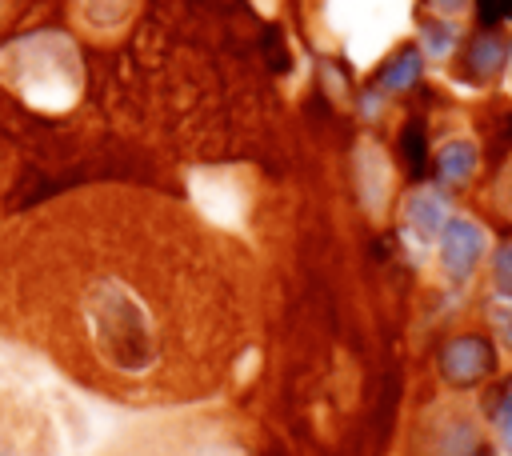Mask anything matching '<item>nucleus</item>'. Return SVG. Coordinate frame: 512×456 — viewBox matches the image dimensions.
Here are the masks:
<instances>
[{"label":"nucleus","mask_w":512,"mask_h":456,"mask_svg":"<svg viewBox=\"0 0 512 456\" xmlns=\"http://www.w3.org/2000/svg\"><path fill=\"white\" fill-rule=\"evenodd\" d=\"M0 80L44 112H60L80 96V52L64 32H32L0 52Z\"/></svg>","instance_id":"obj_1"},{"label":"nucleus","mask_w":512,"mask_h":456,"mask_svg":"<svg viewBox=\"0 0 512 456\" xmlns=\"http://www.w3.org/2000/svg\"><path fill=\"white\" fill-rule=\"evenodd\" d=\"M92 344L120 372H144L156 364V332L144 300L116 276H100L84 300Z\"/></svg>","instance_id":"obj_2"},{"label":"nucleus","mask_w":512,"mask_h":456,"mask_svg":"<svg viewBox=\"0 0 512 456\" xmlns=\"http://www.w3.org/2000/svg\"><path fill=\"white\" fill-rule=\"evenodd\" d=\"M192 200L208 220L228 224V228H236L244 220V208H248L240 180H232L228 172H196L192 176Z\"/></svg>","instance_id":"obj_3"},{"label":"nucleus","mask_w":512,"mask_h":456,"mask_svg":"<svg viewBox=\"0 0 512 456\" xmlns=\"http://www.w3.org/2000/svg\"><path fill=\"white\" fill-rule=\"evenodd\" d=\"M484 228L468 216H452L444 228H440V264L452 280H468V272L476 268V260L484 256Z\"/></svg>","instance_id":"obj_4"},{"label":"nucleus","mask_w":512,"mask_h":456,"mask_svg":"<svg viewBox=\"0 0 512 456\" xmlns=\"http://www.w3.org/2000/svg\"><path fill=\"white\" fill-rule=\"evenodd\" d=\"M404 208H408V212H404V216H408V228H412L420 240H432V236L448 224V204H444V196L432 192V188L412 192Z\"/></svg>","instance_id":"obj_5"},{"label":"nucleus","mask_w":512,"mask_h":456,"mask_svg":"<svg viewBox=\"0 0 512 456\" xmlns=\"http://www.w3.org/2000/svg\"><path fill=\"white\" fill-rule=\"evenodd\" d=\"M356 172H360V192H364V204L368 208H380L384 196H388V160L380 156L376 144H360V156H356Z\"/></svg>","instance_id":"obj_6"},{"label":"nucleus","mask_w":512,"mask_h":456,"mask_svg":"<svg viewBox=\"0 0 512 456\" xmlns=\"http://www.w3.org/2000/svg\"><path fill=\"white\" fill-rule=\"evenodd\" d=\"M488 368V348L476 340V336H460V340H452L448 344V352H444V372H448V380H476L480 372Z\"/></svg>","instance_id":"obj_7"},{"label":"nucleus","mask_w":512,"mask_h":456,"mask_svg":"<svg viewBox=\"0 0 512 456\" xmlns=\"http://www.w3.org/2000/svg\"><path fill=\"white\" fill-rule=\"evenodd\" d=\"M132 16V0H76V20L92 32H116Z\"/></svg>","instance_id":"obj_8"},{"label":"nucleus","mask_w":512,"mask_h":456,"mask_svg":"<svg viewBox=\"0 0 512 456\" xmlns=\"http://www.w3.org/2000/svg\"><path fill=\"white\" fill-rule=\"evenodd\" d=\"M436 168L448 184H460L476 172V144L472 140H448L440 152H436Z\"/></svg>","instance_id":"obj_9"},{"label":"nucleus","mask_w":512,"mask_h":456,"mask_svg":"<svg viewBox=\"0 0 512 456\" xmlns=\"http://www.w3.org/2000/svg\"><path fill=\"white\" fill-rule=\"evenodd\" d=\"M416 76H420V52H400V56L384 68L380 88H384V92H400V88L416 84Z\"/></svg>","instance_id":"obj_10"},{"label":"nucleus","mask_w":512,"mask_h":456,"mask_svg":"<svg viewBox=\"0 0 512 456\" xmlns=\"http://www.w3.org/2000/svg\"><path fill=\"white\" fill-rule=\"evenodd\" d=\"M468 64H472L476 76H496L500 64H504V44L496 36H480L472 44V52H468Z\"/></svg>","instance_id":"obj_11"},{"label":"nucleus","mask_w":512,"mask_h":456,"mask_svg":"<svg viewBox=\"0 0 512 456\" xmlns=\"http://www.w3.org/2000/svg\"><path fill=\"white\" fill-rule=\"evenodd\" d=\"M492 280H496V292L500 296H512V244H504L492 260Z\"/></svg>","instance_id":"obj_12"},{"label":"nucleus","mask_w":512,"mask_h":456,"mask_svg":"<svg viewBox=\"0 0 512 456\" xmlns=\"http://www.w3.org/2000/svg\"><path fill=\"white\" fill-rule=\"evenodd\" d=\"M200 456H240V452H236L232 444H208V448H204Z\"/></svg>","instance_id":"obj_13"},{"label":"nucleus","mask_w":512,"mask_h":456,"mask_svg":"<svg viewBox=\"0 0 512 456\" xmlns=\"http://www.w3.org/2000/svg\"><path fill=\"white\" fill-rule=\"evenodd\" d=\"M500 428H504V436L512 440V400H508V408H504V416H500Z\"/></svg>","instance_id":"obj_14"},{"label":"nucleus","mask_w":512,"mask_h":456,"mask_svg":"<svg viewBox=\"0 0 512 456\" xmlns=\"http://www.w3.org/2000/svg\"><path fill=\"white\" fill-rule=\"evenodd\" d=\"M440 12H456V8H464V0H432Z\"/></svg>","instance_id":"obj_15"}]
</instances>
